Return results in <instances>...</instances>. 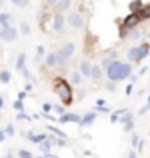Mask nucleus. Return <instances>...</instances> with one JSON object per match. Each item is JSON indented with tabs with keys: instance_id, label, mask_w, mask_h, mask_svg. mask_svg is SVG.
<instances>
[{
	"instance_id": "obj_23",
	"label": "nucleus",
	"mask_w": 150,
	"mask_h": 158,
	"mask_svg": "<svg viewBox=\"0 0 150 158\" xmlns=\"http://www.w3.org/2000/svg\"><path fill=\"white\" fill-rule=\"evenodd\" d=\"M71 81H73L74 85H80L81 83V74L80 72H73L71 74Z\"/></svg>"
},
{
	"instance_id": "obj_40",
	"label": "nucleus",
	"mask_w": 150,
	"mask_h": 158,
	"mask_svg": "<svg viewBox=\"0 0 150 158\" xmlns=\"http://www.w3.org/2000/svg\"><path fill=\"white\" fill-rule=\"evenodd\" d=\"M138 32H136V30H133V32H131V39H136V37H138Z\"/></svg>"
},
{
	"instance_id": "obj_47",
	"label": "nucleus",
	"mask_w": 150,
	"mask_h": 158,
	"mask_svg": "<svg viewBox=\"0 0 150 158\" xmlns=\"http://www.w3.org/2000/svg\"><path fill=\"white\" fill-rule=\"evenodd\" d=\"M2 106H4V100H2V97H0V109H2Z\"/></svg>"
},
{
	"instance_id": "obj_10",
	"label": "nucleus",
	"mask_w": 150,
	"mask_h": 158,
	"mask_svg": "<svg viewBox=\"0 0 150 158\" xmlns=\"http://www.w3.org/2000/svg\"><path fill=\"white\" fill-rule=\"evenodd\" d=\"M74 42H67V44L64 46V49H60V53L64 55V58H69L73 56V53H74Z\"/></svg>"
},
{
	"instance_id": "obj_27",
	"label": "nucleus",
	"mask_w": 150,
	"mask_h": 158,
	"mask_svg": "<svg viewBox=\"0 0 150 158\" xmlns=\"http://www.w3.org/2000/svg\"><path fill=\"white\" fill-rule=\"evenodd\" d=\"M18 155H20V158H34V156H32V153L27 151V149H20Z\"/></svg>"
},
{
	"instance_id": "obj_22",
	"label": "nucleus",
	"mask_w": 150,
	"mask_h": 158,
	"mask_svg": "<svg viewBox=\"0 0 150 158\" xmlns=\"http://www.w3.org/2000/svg\"><path fill=\"white\" fill-rule=\"evenodd\" d=\"M71 6V0H60L58 2V11H65V9H69Z\"/></svg>"
},
{
	"instance_id": "obj_18",
	"label": "nucleus",
	"mask_w": 150,
	"mask_h": 158,
	"mask_svg": "<svg viewBox=\"0 0 150 158\" xmlns=\"http://www.w3.org/2000/svg\"><path fill=\"white\" fill-rule=\"evenodd\" d=\"M143 7V4H141V0H136V2H131V6H129V9H131V12L133 14H136V12L139 11Z\"/></svg>"
},
{
	"instance_id": "obj_5",
	"label": "nucleus",
	"mask_w": 150,
	"mask_h": 158,
	"mask_svg": "<svg viewBox=\"0 0 150 158\" xmlns=\"http://www.w3.org/2000/svg\"><path fill=\"white\" fill-rule=\"evenodd\" d=\"M58 123H80V116L78 114H73V113H64L60 118L57 119Z\"/></svg>"
},
{
	"instance_id": "obj_48",
	"label": "nucleus",
	"mask_w": 150,
	"mask_h": 158,
	"mask_svg": "<svg viewBox=\"0 0 150 158\" xmlns=\"http://www.w3.org/2000/svg\"><path fill=\"white\" fill-rule=\"evenodd\" d=\"M55 2H57V0H48V4H55Z\"/></svg>"
},
{
	"instance_id": "obj_26",
	"label": "nucleus",
	"mask_w": 150,
	"mask_h": 158,
	"mask_svg": "<svg viewBox=\"0 0 150 158\" xmlns=\"http://www.w3.org/2000/svg\"><path fill=\"white\" fill-rule=\"evenodd\" d=\"M12 107H14V109H16V111H18V113H23V102H21V100H16V102H14V104H12Z\"/></svg>"
},
{
	"instance_id": "obj_15",
	"label": "nucleus",
	"mask_w": 150,
	"mask_h": 158,
	"mask_svg": "<svg viewBox=\"0 0 150 158\" xmlns=\"http://www.w3.org/2000/svg\"><path fill=\"white\" fill-rule=\"evenodd\" d=\"M25 60H27V55H25V53H20V55H18V60H16V69L18 70H23L25 69Z\"/></svg>"
},
{
	"instance_id": "obj_43",
	"label": "nucleus",
	"mask_w": 150,
	"mask_h": 158,
	"mask_svg": "<svg viewBox=\"0 0 150 158\" xmlns=\"http://www.w3.org/2000/svg\"><path fill=\"white\" fill-rule=\"evenodd\" d=\"M104 104H106V102H104L103 98H99V100H97V106H99V107H103Z\"/></svg>"
},
{
	"instance_id": "obj_1",
	"label": "nucleus",
	"mask_w": 150,
	"mask_h": 158,
	"mask_svg": "<svg viewBox=\"0 0 150 158\" xmlns=\"http://www.w3.org/2000/svg\"><path fill=\"white\" fill-rule=\"evenodd\" d=\"M131 70H133V65L131 63H122V62H111V65L106 69V74L110 81L117 83V81H122V79H127L131 76Z\"/></svg>"
},
{
	"instance_id": "obj_46",
	"label": "nucleus",
	"mask_w": 150,
	"mask_h": 158,
	"mask_svg": "<svg viewBox=\"0 0 150 158\" xmlns=\"http://www.w3.org/2000/svg\"><path fill=\"white\" fill-rule=\"evenodd\" d=\"M6 158H12V153L9 151V153H7V155H6Z\"/></svg>"
},
{
	"instance_id": "obj_7",
	"label": "nucleus",
	"mask_w": 150,
	"mask_h": 158,
	"mask_svg": "<svg viewBox=\"0 0 150 158\" xmlns=\"http://www.w3.org/2000/svg\"><path fill=\"white\" fill-rule=\"evenodd\" d=\"M69 25L73 28H81L83 27V18L80 16V12H73L69 16Z\"/></svg>"
},
{
	"instance_id": "obj_49",
	"label": "nucleus",
	"mask_w": 150,
	"mask_h": 158,
	"mask_svg": "<svg viewBox=\"0 0 150 158\" xmlns=\"http://www.w3.org/2000/svg\"><path fill=\"white\" fill-rule=\"evenodd\" d=\"M0 4H2V2H0Z\"/></svg>"
},
{
	"instance_id": "obj_37",
	"label": "nucleus",
	"mask_w": 150,
	"mask_h": 158,
	"mask_svg": "<svg viewBox=\"0 0 150 158\" xmlns=\"http://www.w3.org/2000/svg\"><path fill=\"white\" fill-rule=\"evenodd\" d=\"M127 158H138V156H136V151H134V149H131V151H129V155H127Z\"/></svg>"
},
{
	"instance_id": "obj_14",
	"label": "nucleus",
	"mask_w": 150,
	"mask_h": 158,
	"mask_svg": "<svg viewBox=\"0 0 150 158\" xmlns=\"http://www.w3.org/2000/svg\"><path fill=\"white\" fill-rule=\"evenodd\" d=\"M136 14H138L139 21H141V19H147V18L150 16V6H143L138 12H136Z\"/></svg>"
},
{
	"instance_id": "obj_38",
	"label": "nucleus",
	"mask_w": 150,
	"mask_h": 158,
	"mask_svg": "<svg viewBox=\"0 0 150 158\" xmlns=\"http://www.w3.org/2000/svg\"><path fill=\"white\" fill-rule=\"evenodd\" d=\"M131 91H133V85H129L126 88V95H131Z\"/></svg>"
},
{
	"instance_id": "obj_25",
	"label": "nucleus",
	"mask_w": 150,
	"mask_h": 158,
	"mask_svg": "<svg viewBox=\"0 0 150 158\" xmlns=\"http://www.w3.org/2000/svg\"><path fill=\"white\" fill-rule=\"evenodd\" d=\"M12 4H14V6H18V7H21V9H23V7H27L29 6V0H11Z\"/></svg>"
},
{
	"instance_id": "obj_42",
	"label": "nucleus",
	"mask_w": 150,
	"mask_h": 158,
	"mask_svg": "<svg viewBox=\"0 0 150 158\" xmlns=\"http://www.w3.org/2000/svg\"><path fill=\"white\" fill-rule=\"evenodd\" d=\"M42 53H44V48H42V46H39V48H37V55H42Z\"/></svg>"
},
{
	"instance_id": "obj_12",
	"label": "nucleus",
	"mask_w": 150,
	"mask_h": 158,
	"mask_svg": "<svg viewBox=\"0 0 150 158\" xmlns=\"http://www.w3.org/2000/svg\"><path fill=\"white\" fill-rule=\"evenodd\" d=\"M147 55H148V44H141V46L138 48V56H136V62L143 60Z\"/></svg>"
},
{
	"instance_id": "obj_20",
	"label": "nucleus",
	"mask_w": 150,
	"mask_h": 158,
	"mask_svg": "<svg viewBox=\"0 0 150 158\" xmlns=\"http://www.w3.org/2000/svg\"><path fill=\"white\" fill-rule=\"evenodd\" d=\"M90 76H92L95 81H97V79H101V67H99V65H94V67L90 69Z\"/></svg>"
},
{
	"instance_id": "obj_39",
	"label": "nucleus",
	"mask_w": 150,
	"mask_h": 158,
	"mask_svg": "<svg viewBox=\"0 0 150 158\" xmlns=\"http://www.w3.org/2000/svg\"><path fill=\"white\" fill-rule=\"evenodd\" d=\"M97 111H101V113H110V109L108 107H95Z\"/></svg>"
},
{
	"instance_id": "obj_31",
	"label": "nucleus",
	"mask_w": 150,
	"mask_h": 158,
	"mask_svg": "<svg viewBox=\"0 0 150 158\" xmlns=\"http://www.w3.org/2000/svg\"><path fill=\"white\" fill-rule=\"evenodd\" d=\"M51 109H53L51 104H48V102L42 104V113H44V114H50V113H51Z\"/></svg>"
},
{
	"instance_id": "obj_6",
	"label": "nucleus",
	"mask_w": 150,
	"mask_h": 158,
	"mask_svg": "<svg viewBox=\"0 0 150 158\" xmlns=\"http://www.w3.org/2000/svg\"><path fill=\"white\" fill-rule=\"evenodd\" d=\"M25 139H29L30 142H34V144H41L42 141H46V134H39V135H35V134H32V132H27V134H23Z\"/></svg>"
},
{
	"instance_id": "obj_17",
	"label": "nucleus",
	"mask_w": 150,
	"mask_h": 158,
	"mask_svg": "<svg viewBox=\"0 0 150 158\" xmlns=\"http://www.w3.org/2000/svg\"><path fill=\"white\" fill-rule=\"evenodd\" d=\"M90 69H92V65L88 62H81L80 63V72L83 74V76H90Z\"/></svg>"
},
{
	"instance_id": "obj_3",
	"label": "nucleus",
	"mask_w": 150,
	"mask_h": 158,
	"mask_svg": "<svg viewBox=\"0 0 150 158\" xmlns=\"http://www.w3.org/2000/svg\"><path fill=\"white\" fill-rule=\"evenodd\" d=\"M0 39L2 40H7V42H12V40L18 39V32L14 27H7V28H2L0 30Z\"/></svg>"
},
{
	"instance_id": "obj_41",
	"label": "nucleus",
	"mask_w": 150,
	"mask_h": 158,
	"mask_svg": "<svg viewBox=\"0 0 150 158\" xmlns=\"http://www.w3.org/2000/svg\"><path fill=\"white\" fill-rule=\"evenodd\" d=\"M4 141H6V134H4V132L0 130V142H4Z\"/></svg>"
},
{
	"instance_id": "obj_29",
	"label": "nucleus",
	"mask_w": 150,
	"mask_h": 158,
	"mask_svg": "<svg viewBox=\"0 0 150 158\" xmlns=\"http://www.w3.org/2000/svg\"><path fill=\"white\" fill-rule=\"evenodd\" d=\"M20 121H32V118H30L29 114H25V113H18V116H16Z\"/></svg>"
},
{
	"instance_id": "obj_44",
	"label": "nucleus",
	"mask_w": 150,
	"mask_h": 158,
	"mask_svg": "<svg viewBox=\"0 0 150 158\" xmlns=\"http://www.w3.org/2000/svg\"><path fill=\"white\" fill-rule=\"evenodd\" d=\"M147 111H148V106H145V107L141 109V111H139V114H145V113H147Z\"/></svg>"
},
{
	"instance_id": "obj_35",
	"label": "nucleus",
	"mask_w": 150,
	"mask_h": 158,
	"mask_svg": "<svg viewBox=\"0 0 150 158\" xmlns=\"http://www.w3.org/2000/svg\"><path fill=\"white\" fill-rule=\"evenodd\" d=\"M138 135H136V134H133V139H131V144H133V148H136V144H138Z\"/></svg>"
},
{
	"instance_id": "obj_4",
	"label": "nucleus",
	"mask_w": 150,
	"mask_h": 158,
	"mask_svg": "<svg viewBox=\"0 0 150 158\" xmlns=\"http://www.w3.org/2000/svg\"><path fill=\"white\" fill-rule=\"evenodd\" d=\"M139 23V18H138V14H129V16L124 19V28L126 30H133V28H136V25Z\"/></svg>"
},
{
	"instance_id": "obj_9",
	"label": "nucleus",
	"mask_w": 150,
	"mask_h": 158,
	"mask_svg": "<svg viewBox=\"0 0 150 158\" xmlns=\"http://www.w3.org/2000/svg\"><path fill=\"white\" fill-rule=\"evenodd\" d=\"M53 30L55 32H62L64 30V16L58 12L57 16H55V19H53Z\"/></svg>"
},
{
	"instance_id": "obj_19",
	"label": "nucleus",
	"mask_w": 150,
	"mask_h": 158,
	"mask_svg": "<svg viewBox=\"0 0 150 158\" xmlns=\"http://www.w3.org/2000/svg\"><path fill=\"white\" fill-rule=\"evenodd\" d=\"M9 81H11V72H9V70H2V72H0V83L7 85Z\"/></svg>"
},
{
	"instance_id": "obj_28",
	"label": "nucleus",
	"mask_w": 150,
	"mask_h": 158,
	"mask_svg": "<svg viewBox=\"0 0 150 158\" xmlns=\"http://www.w3.org/2000/svg\"><path fill=\"white\" fill-rule=\"evenodd\" d=\"M4 134H6V137H7V135L12 137V135H14V127H12V125H7L6 130H4Z\"/></svg>"
},
{
	"instance_id": "obj_30",
	"label": "nucleus",
	"mask_w": 150,
	"mask_h": 158,
	"mask_svg": "<svg viewBox=\"0 0 150 158\" xmlns=\"http://www.w3.org/2000/svg\"><path fill=\"white\" fill-rule=\"evenodd\" d=\"M51 111H55V113H57L58 116H62V114L65 113V107H64V106H53Z\"/></svg>"
},
{
	"instance_id": "obj_21",
	"label": "nucleus",
	"mask_w": 150,
	"mask_h": 158,
	"mask_svg": "<svg viewBox=\"0 0 150 158\" xmlns=\"http://www.w3.org/2000/svg\"><path fill=\"white\" fill-rule=\"evenodd\" d=\"M39 149H41L42 153H44V155H50V149H51V144H50L48 141H42V142L39 144Z\"/></svg>"
},
{
	"instance_id": "obj_16",
	"label": "nucleus",
	"mask_w": 150,
	"mask_h": 158,
	"mask_svg": "<svg viewBox=\"0 0 150 158\" xmlns=\"http://www.w3.org/2000/svg\"><path fill=\"white\" fill-rule=\"evenodd\" d=\"M48 130H50L51 134H55L58 139H65V132H62V130L57 128V127H53V125H48Z\"/></svg>"
},
{
	"instance_id": "obj_45",
	"label": "nucleus",
	"mask_w": 150,
	"mask_h": 158,
	"mask_svg": "<svg viewBox=\"0 0 150 158\" xmlns=\"http://www.w3.org/2000/svg\"><path fill=\"white\" fill-rule=\"evenodd\" d=\"M35 158H53L51 155H44V156H35Z\"/></svg>"
},
{
	"instance_id": "obj_32",
	"label": "nucleus",
	"mask_w": 150,
	"mask_h": 158,
	"mask_svg": "<svg viewBox=\"0 0 150 158\" xmlns=\"http://www.w3.org/2000/svg\"><path fill=\"white\" fill-rule=\"evenodd\" d=\"M21 32H23V35H29L30 34V27H29V23H21Z\"/></svg>"
},
{
	"instance_id": "obj_13",
	"label": "nucleus",
	"mask_w": 150,
	"mask_h": 158,
	"mask_svg": "<svg viewBox=\"0 0 150 158\" xmlns=\"http://www.w3.org/2000/svg\"><path fill=\"white\" fill-rule=\"evenodd\" d=\"M44 63H46L48 67H55L57 65V53H48Z\"/></svg>"
},
{
	"instance_id": "obj_2",
	"label": "nucleus",
	"mask_w": 150,
	"mask_h": 158,
	"mask_svg": "<svg viewBox=\"0 0 150 158\" xmlns=\"http://www.w3.org/2000/svg\"><path fill=\"white\" fill-rule=\"evenodd\" d=\"M53 91L58 95V98L62 100V104L65 106H69L71 102H73V90H71L69 83L62 77H57L55 79V83H53Z\"/></svg>"
},
{
	"instance_id": "obj_33",
	"label": "nucleus",
	"mask_w": 150,
	"mask_h": 158,
	"mask_svg": "<svg viewBox=\"0 0 150 158\" xmlns=\"http://www.w3.org/2000/svg\"><path fill=\"white\" fill-rule=\"evenodd\" d=\"M133 127H134V119H133V121H127V123L124 125V130H126V132H131Z\"/></svg>"
},
{
	"instance_id": "obj_11",
	"label": "nucleus",
	"mask_w": 150,
	"mask_h": 158,
	"mask_svg": "<svg viewBox=\"0 0 150 158\" xmlns=\"http://www.w3.org/2000/svg\"><path fill=\"white\" fill-rule=\"evenodd\" d=\"M12 16L9 14V12H2L0 14V25H2V28H7V27H11L9 23H11Z\"/></svg>"
},
{
	"instance_id": "obj_24",
	"label": "nucleus",
	"mask_w": 150,
	"mask_h": 158,
	"mask_svg": "<svg viewBox=\"0 0 150 158\" xmlns=\"http://www.w3.org/2000/svg\"><path fill=\"white\" fill-rule=\"evenodd\" d=\"M127 56H129V60H136V56H138V48H131L129 49V53H127Z\"/></svg>"
},
{
	"instance_id": "obj_34",
	"label": "nucleus",
	"mask_w": 150,
	"mask_h": 158,
	"mask_svg": "<svg viewBox=\"0 0 150 158\" xmlns=\"http://www.w3.org/2000/svg\"><path fill=\"white\" fill-rule=\"evenodd\" d=\"M111 62H113V60H110V58H106V60H103V67H104V70H106V69H108V67L111 65Z\"/></svg>"
},
{
	"instance_id": "obj_8",
	"label": "nucleus",
	"mask_w": 150,
	"mask_h": 158,
	"mask_svg": "<svg viewBox=\"0 0 150 158\" xmlns=\"http://www.w3.org/2000/svg\"><path fill=\"white\" fill-rule=\"evenodd\" d=\"M95 118H97L95 113H87L83 118H80V123H78V125H80V127H90V125L95 121Z\"/></svg>"
},
{
	"instance_id": "obj_36",
	"label": "nucleus",
	"mask_w": 150,
	"mask_h": 158,
	"mask_svg": "<svg viewBox=\"0 0 150 158\" xmlns=\"http://www.w3.org/2000/svg\"><path fill=\"white\" fill-rule=\"evenodd\" d=\"M25 97H27V91H20V93H18V100L23 102V100H25Z\"/></svg>"
}]
</instances>
